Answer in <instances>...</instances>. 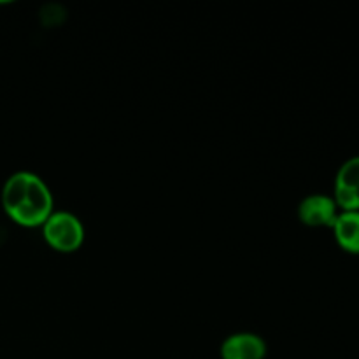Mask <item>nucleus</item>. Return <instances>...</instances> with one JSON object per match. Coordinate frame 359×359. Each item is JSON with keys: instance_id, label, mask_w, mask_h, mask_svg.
I'll use <instances>...</instances> for the list:
<instances>
[{"instance_id": "f257e3e1", "label": "nucleus", "mask_w": 359, "mask_h": 359, "mask_svg": "<svg viewBox=\"0 0 359 359\" xmlns=\"http://www.w3.org/2000/svg\"><path fill=\"white\" fill-rule=\"evenodd\" d=\"M2 207L20 226L42 228L53 214V195L39 175L16 172L2 188Z\"/></svg>"}, {"instance_id": "f03ea898", "label": "nucleus", "mask_w": 359, "mask_h": 359, "mask_svg": "<svg viewBox=\"0 0 359 359\" xmlns=\"http://www.w3.org/2000/svg\"><path fill=\"white\" fill-rule=\"evenodd\" d=\"M42 233L46 242L60 252L77 251L84 242L83 223L70 212H53L42 224Z\"/></svg>"}, {"instance_id": "7ed1b4c3", "label": "nucleus", "mask_w": 359, "mask_h": 359, "mask_svg": "<svg viewBox=\"0 0 359 359\" xmlns=\"http://www.w3.org/2000/svg\"><path fill=\"white\" fill-rule=\"evenodd\" d=\"M333 200L340 212L359 210V156L351 158L340 167L335 179Z\"/></svg>"}, {"instance_id": "20e7f679", "label": "nucleus", "mask_w": 359, "mask_h": 359, "mask_svg": "<svg viewBox=\"0 0 359 359\" xmlns=\"http://www.w3.org/2000/svg\"><path fill=\"white\" fill-rule=\"evenodd\" d=\"M340 210L335 200L328 195H311L302 200L298 207V217L305 226L332 228Z\"/></svg>"}, {"instance_id": "39448f33", "label": "nucleus", "mask_w": 359, "mask_h": 359, "mask_svg": "<svg viewBox=\"0 0 359 359\" xmlns=\"http://www.w3.org/2000/svg\"><path fill=\"white\" fill-rule=\"evenodd\" d=\"M266 344L255 333H235L221 346L223 359H265Z\"/></svg>"}, {"instance_id": "423d86ee", "label": "nucleus", "mask_w": 359, "mask_h": 359, "mask_svg": "<svg viewBox=\"0 0 359 359\" xmlns=\"http://www.w3.org/2000/svg\"><path fill=\"white\" fill-rule=\"evenodd\" d=\"M335 241L351 255H359V210L340 212L332 226Z\"/></svg>"}]
</instances>
